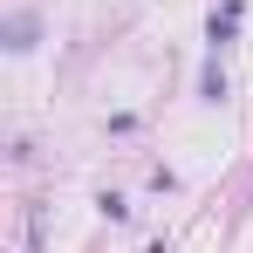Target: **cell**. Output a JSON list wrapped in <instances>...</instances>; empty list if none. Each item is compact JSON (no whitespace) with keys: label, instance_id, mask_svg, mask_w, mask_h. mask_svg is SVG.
<instances>
[{"label":"cell","instance_id":"1","mask_svg":"<svg viewBox=\"0 0 253 253\" xmlns=\"http://www.w3.org/2000/svg\"><path fill=\"white\" fill-rule=\"evenodd\" d=\"M206 42H212V48H233V42H240V0L212 7V21H206Z\"/></svg>","mask_w":253,"mask_h":253},{"label":"cell","instance_id":"2","mask_svg":"<svg viewBox=\"0 0 253 253\" xmlns=\"http://www.w3.org/2000/svg\"><path fill=\"white\" fill-rule=\"evenodd\" d=\"M7 48H35V14H14L7 21Z\"/></svg>","mask_w":253,"mask_h":253},{"label":"cell","instance_id":"3","mask_svg":"<svg viewBox=\"0 0 253 253\" xmlns=\"http://www.w3.org/2000/svg\"><path fill=\"white\" fill-rule=\"evenodd\" d=\"M206 103H226V69H206Z\"/></svg>","mask_w":253,"mask_h":253}]
</instances>
